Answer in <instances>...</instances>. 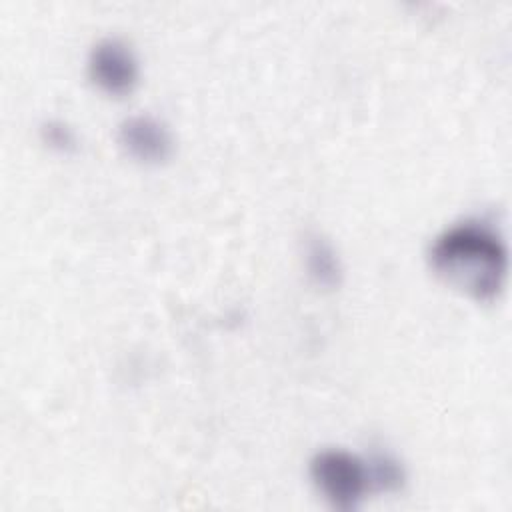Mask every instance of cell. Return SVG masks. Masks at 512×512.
Instances as JSON below:
<instances>
[{
  "instance_id": "1",
  "label": "cell",
  "mask_w": 512,
  "mask_h": 512,
  "mask_svg": "<svg viewBox=\"0 0 512 512\" xmlns=\"http://www.w3.org/2000/svg\"><path fill=\"white\" fill-rule=\"evenodd\" d=\"M430 264L456 290L476 300H492L506 280L508 252L496 230L466 220L434 238Z\"/></svg>"
},
{
  "instance_id": "2",
  "label": "cell",
  "mask_w": 512,
  "mask_h": 512,
  "mask_svg": "<svg viewBox=\"0 0 512 512\" xmlns=\"http://www.w3.org/2000/svg\"><path fill=\"white\" fill-rule=\"evenodd\" d=\"M310 476L322 496L338 510H354L370 490L366 460L342 450L324 448L310 460Z\"/></svg>"
},
{
  "instance_id": "3",
  "label": "cell",
  "mask_w": 512,
  "mask_h": 512,
  "mask_svg": "<svg viewBox=\"0 0 512 512\" xmlns=\"http://www.w3.org/2000/svg\"><path fill=\"white\" fill-rule=\"evenodd\" d=\"M90 78L108 94L124 96L138 80V64L126 42L120 38H102L88 58Z\"/></svg>"
},
{
  "instance_id": "4",
  "label": "cell",
  "mask_w": 512,
  "mask_h": 512,
  "mask_svg": "<svg viewBox=\"0 0 512 512\" xmlns=\"http://www.w3.org/2000/svg\"><path fill=\"white\" fill-rule=\"evenodd\" d=\"M120 146L136 160L158 164L170 158L174 142L168 128L150 114H132L118 126Z\"/></svg>"
},
{
  "instance_id": "5",
  "label": "cell",
  "mask_w": 512,
  "mask_h": 512,
  "mask_svg": "<svg viewBox=\"0 0 512 512\" xmlns=\"http://www.w3.org/2000/svg\"><path fill=\"white\" fill-rule=\"evenodd\" d=\"M306 264L308 272L316 284L324 288H334L340 284L342 268L338 256L328 240L320 234H310L306 242Z\"/></svg>"
},
{
  "instance_id": "6",
  "label": "cell",
  "mask_w": 512,
  "mask_h": 512,
  "mask_svg": "<svg viewBox=\"0 0 512 512\" xmlns=\"http://www.w3.org/2000/svg\"><path fill=\"white\" fill-rule=\"evenodd\" d=\"M368 466V478H370V488L382 490V492H392L398 490L404 482V470L396 458L390 454H372L366 460Z\"/></svg>"
},
{
  "instance_id": "7",
  "label": "cell",
  "mask_w": 512,
  "mask_h": 512,
  "mask_svg": "<svg viewBox=\"0 0 512 512\" xmlns=\"http://www.w3.org/2000/svg\"><path fill=\"white\" fill-rule=\"evenodd\" d=\"M44 142L60 152H70L76 148V136L68 124L62 120H48L42 124Z\"/></svg>"
}]
</instances>
